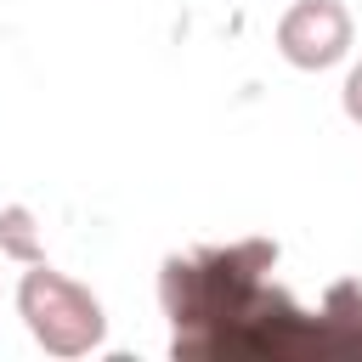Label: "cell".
I'll return each instance as SVG.
<instances>
[{
  "label": "cell",
  "mask_w": 362,
  "mask_h": 362,
  "mask_svg": "<svg viewBox=\"0 0 362 362\" xmlns=\"http://www.w3.org/2000/svg\"><path fill=\"white\" fill-rule=\"evenodd\" d=\"M17 317L34 334V345L51 351V356H90L107 339L102 300L85 283L51 272L45 260H28V272L17 283Z\"/></svg>",
  "instance_id": "1"
},
{
  "label": "cell",
  "mask_w": 362,
  "mask_h": 362,
  "mask_svg": "<svg viewBox=\"0 0 362 362\" xmlns=\"http://www.w3.org/2000/svg\"><path fill=\"white\" fill-rule=\"evenodd\" d=\"M277 51L305 74L334 68L351 51V11L339 0H294L277 23Z\"/></svg>",
  "instance_id": "2"
},
{
  "label": "cell",
  "mask_w": 362,
  "mask_h": 362,
  "mask_svg": "<svg viewBox=\"0 0 362 362\" xmlns=\"http://www.w3.org/2000/svg\"><path fill=\"white\" fill-rule=\"evenodd\" d=\"M0 243H6L17 260H40V249H34V232H28V209H23V204H11V209L0 215Z\"/></svg>",
  "instance_id": "3"
},
{
  "label": "cell",
  "mask_w": 362,
  "mask_h": 362,
  "mask_svg": "<svg viewBox=\"0 0 362 362\" xmlns=\"http://www.w3.org/2000/svg\"><path fill=\"white\" fill-rule=\"evenodd\" d=\"M339 102H345V119H351V124H362V62L345 74V90H339Z\"/></svg>",
  "instance_id": "4"
}]
</instances>
